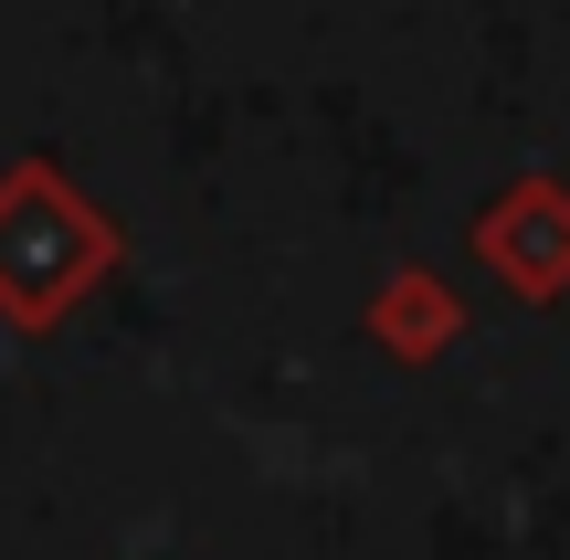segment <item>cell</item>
Wrapping results in <instances>:
<instances>
[{
  "label": "cell",
  "instance_id": "1",
  "mask_svg": "<svg viewBox=\"0 0 570 560\" xmlns=\"http://www.w3.org/2000/svg\"><path fill=\"white\" fill-rule=\"evenodd\" d=\"M117 265V233L85 190H63V169L21 159L0 180V317L11 328H53L96 275Z\"/></svg>",
  "mask_w": 570,
  "mask_h": 560
}]
</instances>
